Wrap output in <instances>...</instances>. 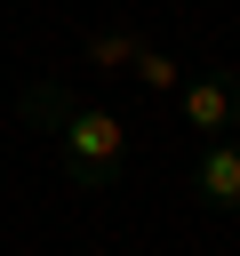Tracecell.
I'll return each mask as SVG.
<instances>
[{
	"instance_id": "cell-1",
	"label": "cell",
	"mask_w": 240,
	"mask_h": 256,
	"mask_svg": "<svg viewBox=\"0 0 240 256\" xmlns=\"http://www.w3.org/2000/svg\"><path fill=\"white\" fill-rule=\"evenodd\" d=\"M48 136H56V176L80 192V200H104L112 184H120V168H128V128L104 112V104H64L56 120H48Z\"/></svg>"
},
{
	"instance_id": "cell-2",
	"label": "cell",
	"mask_w": 240,
	"mask_h": 256,
	"mask_svg": "<svg viewBox=\"0 0 240 256\" xmlns=\"http://www.w3.org/2000/svg\"><path fill=\"white\" fill-rule=\"evenodd\" d=\"M192 200L216 216H240V136H200L192 152Z\"/></svg>"
},
{
	"instance_id": "cell-3",
	"label": "cell",
	"mask_w": 240,
	"mask_h": 256,
	"mask_svg": "<svg viewBox=\"0 0 240 256\" xmlns=\"http://www.w3.org/2000/svg\"><path fill=\"white\" fill-rule=\"evenodd\" d=\"M232 104H240V80H232V72H200V80H184V96H176V112H184L192 136H232Z\"/></svg>"
},
{
	"instance_id": "cell-4",
	"label": "cell",
	"mask_w": 240,
	"mask_h": 256,
	"mask_svg": "<svg viewBox=\"0 0 240 256\" xmlns=\"http://www.w3.org/2000/svg\"><path fill=\"white\" fill-rule=\"evenodd\" d=\"M128 72H136L144 88H160V96L176 88V56H160V48H136V64H128Z\"/></svg>"
},
{
	"instance_id": "cell-5",
	"label": "cell",
	"mask_w": 240,
	"mask_h": 256,
	"mask_svg": "<svg viewBox=\"0 0 240 256\" xmlns=\"http://www.w3.org/2000/svg\"><path fill=\"white\" fill-rule=\"evenodd\" d=\"M136 48H144V40H120V32H96V40H88V56H96V64H112V72H120V64H136Z\"/></svg>"
},
{
	"instance_id": "cell-6",
	"label": "cell",
	"mask_w": 240,
	"mask_h": 256,
	"mask_svg": "<svg viewBox=\"0 0 240 256\" xmlns=\"http://www.w3.org/2000/svg\"><path fill=\"white\" fill-rule=\"evenodd\" d=\"M232 136H240V104H232Z\"/></svg>"
}]
</instances>
